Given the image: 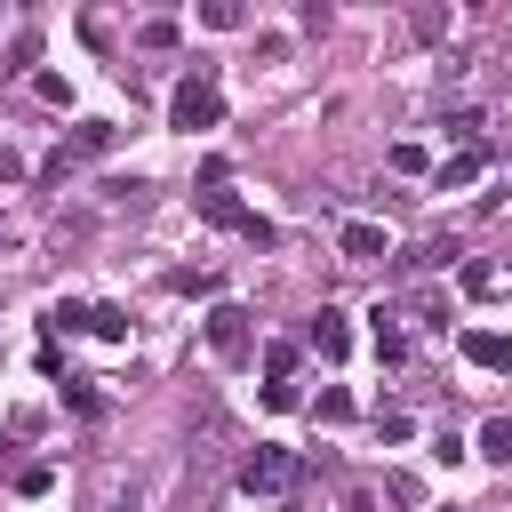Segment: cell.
I'll use <instances>...</instances> for the list:
<instances>
[{"label":"cell","mask_w":512,"mask_h":512,"mask_svg":"<svg viewBox=\"0 0 512 512\" xmlns=\"http://www.w3.org/2000/svg\"><path fill=\"white\" fill-rule=\"evenodd\" d=\"M480 456L488 464H512V416H488L480 424Z\"/></svg>","instance_id":"obj_13"},{"label":"cell","mask_w":512,"mask_h":512,"mask_svg":"<svg viewBox=\"0 0 512 512\" xmlns=\"http://www.w3.org/2000/svg\"><path fill=\"white\" fill-rule=\"evenodd\" d=\"M456 352H464L472 368H512V336H504V328H464Z\"/></svg>","instance_id":"obj_7"},{"label":"cell","mask_w":512,"mask_h":512,"mask_svg":"<svg viewBox=\"0 0 512 512\" xmlns=\"http://www.w3.org/2000/svg\"><path fill=\"white\" fill-rule=\"evenodd\" d=\"M336 248H344L352 264H376V256H392V240H384V224H368V216H352V224H336Z\"/></svg>","instance_id":"obj_5"},{"label":"cell","mask_w":512,"mask_h":512,"mask_svg":"<svg viewBox=\"0 0 512 512\" xmlns=\"http://www.w3.org/2000/svg\"><path fill=\"white\" fill-rule=\"evenodd\" d=\"M200 24H208V32H240V24H248V8H232V0H208V8H200Z\"/></svg>","instance_id":"obj_17"},{"label":"cell","mask_w":512,"mask_h":512,"mask_svg":"<svg viewBox=\"0 0 512 512\" xmlns=\"http://www.w3.org/2000/svg\"><path fill=\"white\" fill-rule=\"evenodd\" d=\"M376 432H384V440H416V424H408L400 408H376Z\"/></svg>","instance_id":"obj_23"},{"label":"cell","mask_w":512,"mask_h":512,"mask_svg":"<svg viewBox=\"0 0 512 512\" xmlns=\"http://www.w3.org/2000/svg\"><path fill=\"white\" fill-rule=\"evenodd\" d=\"M208 352L216 360H248L256 352V312L248 304H216L208 312Z\"/></svg>","instance_id":"obj_4"},{"label":"cell","mask_w":512,"mask_h":512,"mask_svg":"<svg viewBox=\"0 0 512 512\" xmlns=\"http://www.w3.org/2000/svg\"><path fill=\"white\" fill-rule=\"evenodd\" d=\"M448 144H456V152H472V144H480V112H472V104H456V112H448Z\"/></svg>","instance_id":"obj_14"},{"label":"cell","mask_w":512,"mask_h":512,"mask_svg":"<svg viewBox=\"0 0 512 512\" xmlns=\"http://www.w3.org/2000/svg\"><path fill=\"white\" fill-rule=\"evenodd\" d=\"M432 512H456V504H432Z\"/></svg>","instance_id":"obj_27"},{"label":"cell","mask_w":512,"mask_h":512,"mask_svg":"<svg viewBox=\"0 0 512 512\" xmlns=\"http://www.w3.org/2000/svg\"><path fill=\"white\" fill-rule=\"evenodd\" d=\"M88 336H104V344H128V312H120V304H88Z\"/></svg>","instance_id":"obj_12"},{"label":"cell","mask_w":512,"mask_h":512,"mask_svg":"<svg viewBox=\"0 0 512 512\" xmlns=\"http://www.w3.org/2000/svg\"><path fill=\"white\" fill-rule=\"evenodd\" d=\"M48 328H88V304H80V296H64V304L48 312Z\"/></svg>","instance_id":"obj_22"},{"label":"cell","mask_w":512,"mask_h":512,"mask_svg":"<svg viewBox=\"0 0 512 512\" xmlns=\"http://www.w3.org/2000/svg\"><path fill=\"white\" fill-rule=\"evenodd\" d=\"M312 416H320V424H344V416H352V392H344V384H320Z\"/></svg>","instance_id":"obj_16"},{"label":"cell","mask_w":512,"mask_h":512,"mask_svg":"<svg viewBox=\"0 0 512 512\" xmlns=\"http://www.w3.org/2000/svg\"><path fill=\"white\" fill-rule=\"evenodd\" d=\"M368 336H376V360H408V328H400V312H368Z\"/></svg>","instance_id":"obj_11"},{"label":"cell","mask_w":512,"mask_h":512,"mask_svg":"<svg viewBox=\"0 0 512 512\" xmlns=\"http://www.w3.org/2000/svg\"><path fill=\"white\" fill-rule=\"evenodd\" d=\"M264 384H296V344H264Z\"/></svg>","instance_id":"obj_15"},{"label":"cell","mask_w":512,"mask_h":512,"mask_svg":"<svg viewBox=\"0 0 512 512\" xmlns=\"http://www.w3.org/2000/svg\"><path fill=\"white\" fill-rule=\"evenodd\" d=\"M304 344H312L320 360H344V352H352V328H344V312H336V304H320V312H312V328H304Z\"/></svg>","instance_id":"obj_6"},{"label":"cell","mask_w":512,"mask_h":512,"mask_svg":"<svg viewBox=\"0 0 512 512\" xmlns=\"http://www.w3.org/2000/svg\"><path fill=\"white\" fill-rule=\"evenodd\" d=\"M392 168H400V176H424L432 160H424V144H392Z\"/></svg>","instance_id":"obj_21"},{"label":"cell","mask_w":512,"mask_h":512,"mask_svg":"<svg viewBox=\"0 0 512 512\" xmlns=\"http://www.w3.org/2000/svg\"><path fill=\"white\" fill-rule=\"evenodd\" d=\"M296 400H304V392H296V384H264V408H272V416H288V408H296Z\"/></svg>","instance_id":"obj_25"},{"label":"cell","mask_w":512,"mask_h":512,"mask_svg":"<svg viewBox=\"0 0 512 512\" xmlns=\"http://www.w3.org/2000/svg\"><path fill=\"white\" fill-rule=\"evenodd\" d=\"M64 400H72L80 416H104V400H96V376H64Z\"/></svg>","instance_id":"obj_18"},{"label":"cell","mask_w":512,"mask_h":512,"mask_svg":"<svg viewBox=\"0 0 512 512\" xmlns=\"http://www.w3.org/2000/svg\"><path fill=\"white\" fill-rule=\"evenodd\" d=\"M136 40H144V48H176V24H168V16H152V24L136 32Z\"/></svg>","instance_id":"obj_24"},{"label":"cell","mask_w":512,"mask_h":512,"mask_svg":"<svg viewBox=\"0 0 512 512\" xmlns=\"http://www.w3.org/2000/svg\"><path fill=\"white\" fill-rule=\"evenodd\" d=\"M456 288H464V296H504V288H512V264H488V256H464V264H456Z\"/></svg>","instance_id":"obj_10"},{"label":"cell","mask_w":512,"mask_h":512,"mask_svg":"<svg viewBox=\"0 0 512 512\" xmlns=\"http://www.w3.org/2000/svg\"><path fill=\"white\" fill-rule=\"evenodd\" d=\"M112 144H120L112 120H72V136H64L56 152H64V160H96V152H112Z\"/></svg>","instance_id":"obj_8"},{"label":"cell","mask_w":512,"mask_h":512,"mask_svg":"<svg viewBox=\"0 0 512 512\" xmlns=\"http://www.w3.org/2000/svg\"><path fill=\"white\" fill-rule=\"evenodd\" d=\"M32 96H40V104H72V80H64V72H32Z\"/></svg>","instance_id":"obj_19"},{"label":"cell","mask_w":512,"mask_h":512,"mask_svg":"<svg viewBox=\"0 0 512 512\" xmlns=\"http://www.w3.org/2000/svg\"><path fill=\"white\" fill-rule=\"evenodd\" d=\"M192 208H200V224H224V232H248L256 248H272V240H280V232H272V224H264L256 208H240V192H232L224 176H208V184L192 192Z\"/></svg>","instance_id":"obj_1"},{"label":"cell","mask_w":512,"mask_h":512,"mask_svg":"<svg viewBox=\"0 0 512 512\" xmlns=\"http://www.w3.org/2000/svg\"><path fill=\"white\" fill-rule=\"evenodd\" d=\"M176 296H216V272H168Z\"/></svg>","instance_id":"obj_20"},{"label":"cell","mask_w":512,"mask_h":512,"mask_svg":"<svg viewBox=\"0 0 512 512\" xmlns=\"http://www.w3.org/2000/svg\"><path fill=\"white\" fill-rule=\"evenodd\" d=\"M488 176V144H472V152H448L440 168H432V184L440 192H464V184H480Z\"/></svg>","instance_id":"obj_9"},{"label":"cell","mask_w":512,"mask_h":512,"mask_svg":"<svg viewBox=\"0 0 512 512\" xmlns=\"http://www.w3.org/2000/svg\"><path fill=\"white\" fill-rule=\"evenodd\" d=\"M16 488H24V496H48V488H56V472H48V464H32V472H16Z\"/></svg>","instance_id":"obj_26"},{"label":"cell","mask_w":512,"mask_h":512,"mask_svg":"<svg viewBox=\"0 0 512 512\" xmlns=\"http://www.w3.org/2000/svg\"><path fill=\"white\" fill-rule=\"evenodd\" d=\"M216 120H224V88H216V72H192V80H176V96H168V128L200 136V128H216Z\"/></svg>","instance_id":"obj_3"},{"label":"cell","mask_w":512,"mask_h":512,"mask_svg":"<svg viewBox=\"0 0 512 512\" xmlns=\"http://www.w3.org/2000/svg\"><path fill=\"white\" fill-rule=\"evenodd\" d=\"M296 480H304V456H296V448H272V440L240 464V496H248V504H272V496H288Z\"/></svg>","instance_id":"obj_2"}]
</instances>
